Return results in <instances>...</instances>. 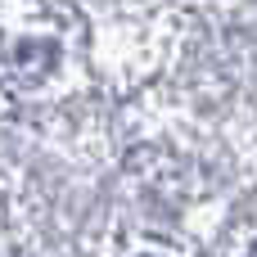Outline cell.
I'll return each instance as SVG.
<instances>
[]
</instances>
